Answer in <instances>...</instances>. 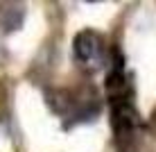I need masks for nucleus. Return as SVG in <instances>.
<instances>
[{
  "label": "nucleus",
  "mask_w": 156,
  "mask_h": 152,
  "mask_svg": "<svg viewBox=\"0 0 156 152\" xmlns=\"http://www.w3.org/2000/svg\"><path fill=\"white\" fill-rule=\"evenodd\" d=\"M111 105V127H113V136L122 143L136 136L140 129V116H138L136 107H133V95L122 98V100H113Z\"/></svg>",
  "instance_id": "nucleus-2"
},
{
  "label": "nucleus",
  "mask_w": 156,
  "mask_h": 152,
  "mask_svg": "<svg viewBox=\"0 0 156 152\" xmlns=\"http://www.w3.org/2000/svg\"><path fill=\"white\" fill-rule=\"evenodd\" d=\"M25 18V7L16 2H0V30L2 32H14L23 25Z\"/></svg>",
  "instance_id": "nucleus-3"
},
{
  "label": "nucleus",
  "mask_w": 156,
  "mask_h": 152,
  "mask_svg": "<svg viewBox=\"0 0 156 152\" xmlns=\"http://www.w3.org/2000/svg\"><path fill=\"white\" fill-rule=\"evenodd\" d=\"M149 129L156 134V107H154V111H152V116H149Z\"/></svg>",
  "instance_id": "nucleus-4"
},
{
  "label": "nucleus",
  "mask_w": 156,
  "mask_h": 152,
  "mask_svg": "<svg viewBox=\"0 0 156 152\" xmlns=\"http://www.w3.org/2000/svg\"><path fill=\"white\" fill-rule=\"evenodd\" d=\"M73 52H75V59H77L79 66H84L86 70H98L106 64V46H104V39H102L100 32L95 30H82L77 32L73 41Z\"/></svg>",
  "instance_id": "nucleus-1"
}]
</instances>
